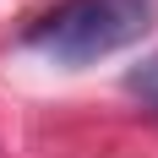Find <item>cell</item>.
<instances>
[{"label":"cell","mask_w":158,"mask_h":158,"mask_svg":"<svg viewBox=\"0 0 158 158\" xmlns=\"http://www.w3.org/2000/svg\"><path fill=\"white\" fill-rule=\"evenodd\" d=\"M147 27H153V0H60L22 38L27 49L60 65H93L104 55L131 49Z\"/></svg>","instance_id":"1"},{"label":"cell","mask_w":158,"mask_h":158,"mask_svg":"<svg viewBox=\"0 0 158 158\" xmlns=\"http://www.w3.org/2000/svg\"><path fill=\"white\" fill-rule=\"evenodd\" d=\"M126 93L136 98L142 109L158 114V55H147L142 65H131V71H126Z\"/></svg>","instance_id":"2"}]
</instances>
